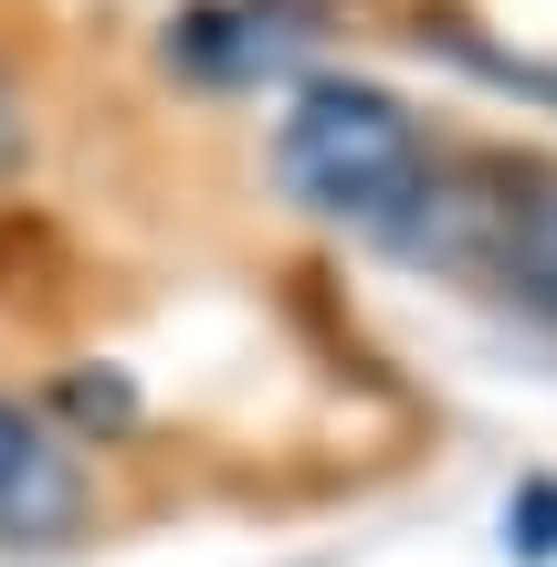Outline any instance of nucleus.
<instances>
[{"mask_svg":"<svg viewBox=\"0 0 557 567\" xmlns=\"http://www.w3.org/2000/svg\"><path fill=\"white\" fill-rule=\"evenodd\" d=\"M379 252L557 326V158H537V147H442L411 221Z\"/></svg>","mask_w":557,"mask_h":567,"instance_id":"obj_1","label":"nucleus"},{"mask_svg":"<svg viewBox=\"0 0 557 567\" xmlns=\"http://www.w3.org/2000/svg\"><path fill=\"white\" fill-rule=\"evenodd\" d=\"M432 158H442L432 126H421L390 84H358V74L306 84V95L285 105V126H274L285 189L316 210V221H348V231H369V243H390V231L411 221Z\"/></svg>","mask_w":557,"mask_h":567,"instance_id":"obj_2","label":"nucleus"},{"mask_svg":"<svg viewBox=\"0 0 557 567\" xmlns=\"http://www.w3.org/2000/svg\"><path fill=\"white\" fill-rule=\"evenodd\" d=\"M84 526H95V473H84V452L63 442L32 400L0 389V547L53 557V547H74Z\"/></svg>","mask_w":557,"mask_h":567,"instance_id":"obj_3","label":"nucleus"},{"mask_svg":"<svg viewBox=\"0 0 557 567\" xmlns=\"http://www.w3.org/2000/svg\"><path fill=\"white\" fill-rule=\"evenodd\" d=\"M63 410H74V421H95V431H126V421H137L126 379H63Z\"/></svg>","mask_w":557,"mask_h":567,"instance_id":"obj_4","label":"nucleus"},{"mask_svg":"<svg viewBox=\"0 0 557 567\" xmlns=\"http://www.w3.org/2000/svg\"><path fill=\"white\" fill-rule=\"evenodd\" d=\"M505 526H516V547H526V557H557V484H526Z\"/></svg>","mask_w":557,"mask_h":567,"instance_id":"obj_5","label":"nucleus"},{"mask_svg":"<svg viewBox=\"0 0 557 567\" xmlns=\"http://www.w3.org/2000/svg\"><path fill=\"white\" fill-rule=\"evenodd\" d=\"M32 168V126H21V95H11V74H0V189Z\"/></svg>","mask_w":557,"mask_h":567,"instance_id":"obj_6","label":"nucleus"},{"mask_svg":"<svg viewBox=\"0 0 557 567\" xmlns=\"http://www.w3.org/2000/svg\"><path fill=\"white\" fill-rule=\"evenodd\" d=\"M484 63V74H505V84H526V95H547L557 105V74H537V63H505V53H474Z\"/></svg>","mask_w":557,"mask_h":567,"instance_id":"obj_7","label":"nucleus"}]
</instances>
